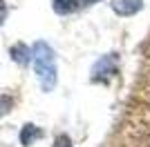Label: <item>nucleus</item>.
<instances>
[{
	"label": "nucleus",
	"instance_id": "1",
	"mask_svg": "<svg viewBox=\"0 0 150 147\" xmlns=\"http://www.w3.org/2000/svg\"><path fill=\"white\" fill-rule=\"evenodd\" d=\"M31 62H34V71H36L43 92H52L56 87V54L45 40H38L31 47Z\"/></svg>",
	"mask_w": 150,
	"mask_h": 147
},
{
	"label": "nucleus",
	"instance_id": "6",
	"mask_svg": "<svg viewBox=\"0 0 150 147\" xmlns=\"http://www.w3.org/2000/svg\"><path fill=\"white\" fill-rule=\"evenodd\" d=\"M81 7V0H54V11L65 16V13H72Z\"/></svg>",
	"mask_w": 150,
	"mask_h": 147
},
{
	"label": "nucleus",
	"instance_id": "10",
	"mask_svg": "<svg viewBox=\"0 0 150 147\" xmlns=\"http://www.w3.org/2000/svg\"><path fill=\"white\" fill-rule=\"evenodd\" d=\"M92 2H96V0H81V7H85V5H92Z\"/></svg>",
	"mask_w": 150,
	"mask_h": 147
},
{
	"label": "nucleus",
	"instance_id": "2",
	"mask_svg": "<svg viewBox=\"0 0 150 147\" xmlns=\"http://www.w3.org/2000/svg\"><path fill=\"white\" fill-rule=\"evenodd\" d=\"M117 69H119V58L114 54H108V56H101V60H96V65L92 67V80L94 83H105V80H110L117 74Z\"/></svg>",
	"mask_w": 150,
	"mask_h": 147
},
{
	"label": "nucleus",
	"instance_id": "4",
	"mask_svg": "<svg viewBox=\"0 0 150 147\" xmlns=\"http://www.w3.org/2000/svg\"><path fill=\"white\" fill-rule=\"evenodd\" d=\"M40 138H43V129L36 127V125H31V123H27L25 127L20 129V145L29 147V145H34L36 141H40Z\"/></svg>",
	"mask_w": 150,
	"mask_h": 147
},
{
	"label": "nucleus",
	"instance_id": "9",
	"mask_svg": "<svg viewBox=\"0 0 150 147\" xmlns=\"http://www.w3.org/2000/svg\"><path fill=\"white\" fill-rule=\"evenodd\" d=\"M7 20V5H5V0H0V24H5Z\"/></svg>",
	"mask_w": 150,
	"mask_h": 147
},
{
	"label": "nucleus",
	"instance_id": "5",
	"mask_svg": "<svg viewBox=\"0 0 150 147\" xmlns=\"http://www.w3.org/2000/svg\"><path fill=\"white\" fill-rule=\"evenodd\" d=\"M9 56H11V60L13 62H18V65H29V60H31V49L27 47L25 43H16L11 49H9Z\"/></svg>",
	"mask_w": 150,
	"mask_h": 147
},
{
	"label": "nucleus",
	"instance_id": "8",
	"mask_svg": "<svg viewBox=\"0 0 150 147\" xmlns=\"http://www.w3.org/2000/svg\"><path fill=\"white\" fill-rule=\"evenodd\" d=\"M52 147H72V143H69V136H65V134L56 136V141H54V145H52Z\"/></svg>",
	"mask_w": 150,
	"mask_h": 147
},
{
	"label": "nucleus",
	"instance_id": "3",
	"mask_svg": "<svg viewBox=\"0 0 150 147\" xmlns=\"http://www.w3.org/2000/svg\"><path fill=\"white\" fill-rule=\"evenodd\" d=\"M110 7L119 16H134L137 11L144 9V0H114Z\"/></svg>",
	"mask_w": 150,
	"mask_h": 147
},
{
	"label": "nucleus",
	"instance_id": "7",
	"mask_svg": "<svg viewBox=\"0 0 150 147\" xmlns=\"http://www.w3.org/2000/svg\"><path fill=\"white\" fill-rule=\"evenodd\" d=\"M13 107V100L11 96H0V116H5V114H9Z\"/></svg>",
	"mask_w": 150,
	"mask_h": 147
}]
</instances>
